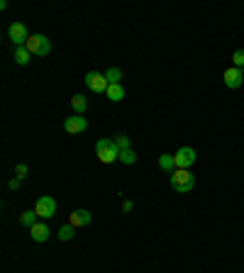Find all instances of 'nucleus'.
Instances as JSON below:
<instances>
[{"label":"nucleus","instance_id":"nucleus-1","mask_svg":"<svg viewBox=\"0 0 244 273\" xmlns=\"http://www.w3.org/2000/svg\"><path fill=\"white\" fill-rule=\"evenodd\" d=\"M95 156L103 161V164H112L120 159V149L115 144V139H98L95 142Z\"/></svg>","mask_w":244,"mask_h":273},{"label":"nucleus","instance_id":"nucleus-2","mask_svg":"<svg viewBox=\"0 0 244 273\" xmlns=\"http://www.w3.org/2000/svg\"><path fill=\"white\" fill-rule=\"evenodd\" d=\"M193 186H195V178L190 171L186 168H176L174 173H171V188L176 193H190L193 191Z\"/></svg>","mask_w":244,"mask_h":273},{"label":"nucleus","instance_id":"nucleus-3","mask_svg":"<svg viewBox=\"0 0 244 273\" xmlns=\"http://www.w3.org/2000/svg\"><path fill=\"white\" fill-rule=\"evenodd\" d=\"M25 47H27V52L32 56H47L52 52V41L47 39L44 34H29V39Z\"/></svg>","mask_w":244,"mask_h":273},{"label":"nucleus","instance_id":"nucleus-4","mask_svg":"<svg viewBox=\"0 0 244 273\" xmlns=\"http://www.w3.org/2000/svg\"><path fill=\"white\" fill-rule=\"evenodd\" d=\"M34 212L39 215L42 219H49L56 215V200L52 195H42L39 200L34 203Z\"/></svg>","mask_w":244,"mask_h":273},{"label":"nucleus","instance_id":"nucleus-5","mask_svg":"<svg viewBox=\"0 0 244 273\" xmlns=\"http://www.w3.org/2000/svg\"><path fill=\"white\" fill-rule=\"evenodd\" d=\"M174 164H176V168H186V171H190V166L195 164V149L181 147V149L174 154Z\"/></svg>","mask_w":244,"mask_h":273},{"label":"nucleus","instance_id":"nucleus-6","mask_svg":"<svg viewBox=\"0 0 244 273\" xmlns=\"http://www.w3.org/2000/svg\"><path fill=\"white\" fill-rule=\"evenodd\" d=\"M86 85H88L93 93H105L110 83H108V78H105V73L91 71V73H86Z\"/></svg>","mask_w":244,"mask_h":273},{"label":"nucleus","instance_id":"nucleus-7","mask_svg":"<svg viewBox=\"0 0 244 273\" xmlns=\"http://www.w3.org/2000/svg\"><path fill=\"white\" fill-rule=\"evenodd\" d=\"M8 37L13 39L15 47H25L29 39V34H27V27L22 25V22H13L10 25V29H8Z\"/></svg>","mask_w":244,"mask_h":273},{"label":"nucleus","instance_id":"nucleus-8","mask_svg":"<svg viewBox=\"0 0 244 273\" xmlns=\"http://www.w3.org/2000/svg\"><path fill=\"white\" fill-rule=\"evenodd\" d=\"M64 129H66L68 134H78V132H86V129H88V120H86L83 115H76V117H66V122H64Z\"/></svg>","mask_w":244,"mask_h":273},{"label":"nucleus","instance_id":"nucleus-9","mask_svg":"<svg viewBox=\"0 0 244 273\" xmlns=\"http://www.w3.org/2000/svg\"><path fill=\"white\" fill-rule=\"evenodd\" d=\"M225 85L227 88H239L242 85V81H244V71L242 68H237V66H230L227 71H225Z\"/></svg>","mask_w":244,"mask_h":273},{"label":"nucleus","instance_id":"nucleus-10","mask_svg":"<svg viewBox=\"0 0 244 273\" xmlns=\"http://www.w3.org/2000/svg\"><path fill=\"white\" fill-rule=\"evenodd\" d=\"M91 219H93V215H91L88 210H76V212H71L68 224H73V227H86V224H91Z\"/></svg>","mask_w":244,"mask_h":273},{"label":"nucleus","instance_id":"nucleus-11","mask_svg":"<svg viewBox=\"0 0 244 273\" xmlns=\"http://www.w3.org/2000/svg\"><path fill=\"white\" fill-rule=\"evenodd\" d=\"M29 234H32V239H34V242H47L52 232H49V227H47L44 222H37L34 227H29Z\"/></svg>","mask_w":244,"mask_h":273},{"label":"nucleus","instance_id":"nucleus-12","mask_svg":"<svg viewBox=\"0 0 244 273\" xmlns=\"http://www.w3.org/2000/svg\"><path fill=\"white\" fill-rule=\"evenodd\" d=\"M105 96H108L112 103H120L122 98H125V88H122L120 83H110L108 90H105Z\"/></svg>","mask_w":244,"mask_h":273},{"label":"nucleus","instance_id":"nucleus-13","mask_svg":"<svg viewBox=\"0 0 244 273\" xmlns=\"http://www.w3.org/2000/svg\"><path fill=\"white\" fill-rule=\"evenodd\" d=\"M32 54L27 52V47H15V61L20 64V66H27Z\"/></svg>","mask_w":244,"mask_h":273},{"label":"nucleus","instance_id":"nucleus-14","mask_svg":"<svg viewBox=\"0 0 244 273\" xmlns=\"http://www.w3.org/2000/svg\"><path fill=\"white\" fill-rule=\"evenodd\" d=\"M71 108H73L76 115H83V112L88 110V100H86L83 96H73L71 98Z\"/></svg>","mask_w":244,"mask_h":273},{"label":"nucleus","instance_id":"nucleus-15","mask_svg":"<svg viewBox=\"0 0 244 273\" xmlns=\"http://www.w3.org/2000/svg\"><path fill=\"white\" fill-rule=\"evenodd\" d=\"M159 168H161V171H169V173H174V171H176L174 156H171V154H161V156H159Z\"/></svg>","mask_w":244,"mask_h":273},{"label":"nucleus","instance_id":"nucleus-16","mask_svg":"<svg viewBox=\"0 0 244 273\" xmlns=\"http://www.w3.org/2000/svg\"><path fill=\"white\" fill-rule=\"evenodd\" d=\"M37 217H39V215H37L34 210H27V212L20 215V222H22L25 227H34V224H37Z\"/></svg>","mask_w":244,"mask_h":273},{"label":"nucleus","instance_id":"nucleus-17","mask_svg":"<svg viewBox=\"0 0 244 273\" xmlns=\"http://www.w3.org/2000/svg\"><path fill=\"white\" fill-rule=\"evenodd\" d=\"M73 234H76V227H73V224H64L56 237H59L61 242H68V239H73Z\"/></svg>","mask_w":244,"mask_h":273},{"label":"nucleus","instance_id":"nucleus-18","mask_svg":"<svg viewBox=\"0 0 244 273\" xmlns=\"http://www.w3.org/2000/svg\"><path fill=\"white\" fill-rule=\"evenodd\" d=\"M105 78H108V83H120L122 71H120L117 66H115V68H108V71H105Z\"/></svg>","mask_w":244,"mask_h":273},{"label":"nucleus","instance_id":"nucleus-19","mask_svg":"<svg viewBox=\"0 0 244 273\" xmlns=\"http://www.w3.org/2000/svg\"><path fill=\"white\" fill-rule=\"evenodd\" d=\"M120 161H122V164H135V161H137V154L132 149H122L120 151Z\"/></svg>","mask_w":244,"mask_h":273},{"label":"nucleus","instance_id":"nucleus-20","mask_svg":"<svg viewBox=\"0 0 244 273\" xmlns=\"http://www.w3.org/2000/svg\"><path fill=\"white\" fill-rule=\"evenodd\" d=\"M112 139H115V144H117V149H132V147H130V136H125V134H117V136H112Z\"/></svg>","mask_w":244,"mask_h":273},{"label":"nucleus","instance_id":"nucleus-21","mask_svg":"<svg viewBox=\"0 0 244 273\" xmlns=\"http://www.w3.org/2000/svg\"><path fill=\"white\" fill-rule=\"evenodd\" d=\"M232 61H234V66L237 68H242L244 66V49H237L234 56H232Z\"/></svg>","mask_w":244,"mask_h":273},{"label":"nucleus","instance_id":"nucleus-22","mask_svg":"<svg viewBox=\"0 0 244 273\" xmlns=\"http://www.w3.org/2000/svg\"><path fill=\"white\" fill-rule=\"evenodd\" d=\"M15 173H17L15 178H20V180H22V178L27 176V166H25V164H17V166H15Z\"/></svg>","mask_w":244,"mask_h":273},{"label":"nucleus","instance_id":"nucleus-23","mask_svg":"<svg viewBox=\"0 0 244 273\" xmlns=\"http://www.w3.org/2000/svg\"><path fill=\"white\" fill-rule=\"evenodd\" d=\"M8 186H10V191H17V188H20V178H13Z\"/></svg>","mask_w":244,"mask_h":273},{"label":"nucleus","instance_id":"nucleus-24","mask_svg":"<svg viewBox=\"0 0 244 273\" xmlns=\"http://www.w3.org/2000/svg\"><path fill=\"white\" fill-rule=\"evenodd\" d=\"M122 210H125V212H130V210H132V203H130V200H125V205H122Z\"/></svg>","mask_w":244,"mask_h":273}]
</instances>
